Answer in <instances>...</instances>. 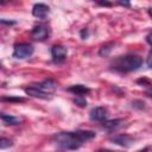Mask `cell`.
<instances>
[{"instance_id":"obj_2","label":"cell","mask_w":152,"mask_h":152,"mask_svg":"<svg viewBox=\"0 0 152 152\" xmlns=\"http://www.w3.org/2000/svg\"><path fill=\"white\" fill-rule=\"evenodd\" d=\"M141 64H142L141 57L137 55H125V56H118L114 59H112L109 66L114 71L126 74L139 69Z\"/></svg>"},{"instance_id":"obj_14","label":"cell","mask_w":152,"mask_h":152,"mask_svg":"<svg viewBox=\"0 0 152 152\" xmlns=\"http://www.w3.org/2000/svg\"><path fill=\"white\" fill-rule=\"evenodd\" d=\"M10 146H12V140L7 139V138H1V140H0V148L5 150V148H7Z\"/></svg>"},{"instance_id":"obj_11","label":"cell","mask_w":152,"mask_h":152,"mask_svg":"<svg viewBox=\"0 0 152 152\" xmlns=\"http://www.w3.org/2000/svg\"><path fill=\"white\" fill-rule=\"evenodd\" d=\"M68 90L70 93H72L74 95H76V96H84L89 93V89L83 84H75V86L68 88Z\"/></svg>"},{"instance_id":"obj_21","label":"cell","mask_w":152,"mask_h":152,"mask_svg":"<svg viewBox=\"0 0 152 152\" xmlns=\"http://www.w3.org/2000/svg\"><path fill=\"white\" fill-rule=\"evenodd\" d=\"M148 14H150V17L152 18V7H148Z\"/></svg>"},{"instance_id":"obj_3","label":"cell","mask_w":152,"mask_h":152,"mask_svg":"<svg viewBox=\"0 0 152 152\" xmlns=\"http://www.w3.org/2000/svg\"><path fill=\"white\" fill-rule=\"evenodd\" d=\"M56 88H57L56 81H53L52 78H46L37 84H32L31 87L25 88V93L33 97L48 99V97H50L51 94L55 93Z\"/></svg>"},{"instance_id":"obj_19","label":"cell","mask_w":152,"mask_h":152,"mask_svg":"<svg viewBox=\"0 0 152 152\" xmlns=\"http://www.w3.org/2000/svg\"><path fill=\"white\" fill-rule=\"evenodd\" d=\"M146 95H147L148 97H152V88H150L148 90H146Z\"/></svg>"},{"instance_id":"obj_1","label":"cell","mask_w":152,"mask_h":152,"mask_svg":"<svg viewBox=\"0 0 152 152\" xmlns=\"http://www.w3.org/2000/svg\"><path fill=\"white\" fill-rule=\"evenodd\" d=\"M96 133L93 131H74V132H59L52 137L55 145L64 151H71L80 148L84 142L95 138Z\"/></svg>"},{"instance_id":"obj_18","label":"cell","mask_w":152,"mask_h":152,"mask_svg":"<svg viewBox=\"0 0 152 152\" xmlns=\"http://www.w3.org/2000/svg\"><path fill=\"white\" fill-rule=\"evenodd\" d=\"M97 152H119V151H113V150H107V148H102V150H99Z\"/></svg>"},{"instance_id":"obj_6","label":"cell","mask_w":152,"mask_h":152,"mask_svg":"<svg viewBox=\"0 0 152 152\" xmlns=\"http://www.w3.org/2000/svg\"><path fill=\"white\" fill-rule=\"evenodd\" d=\"M66 55H68V50L63 45L57 44L51 48V56L55 63H62L66 58Z\"/></svg>"},{"instance_id":"obj_7","label":"cell","mask_w":152,"mask_h":152,"mask_svg":"<svg viewBox=\"0 0 152 152\" xmlns=\"http://www.w3.org/2000/svg\"><path fill=\"white\" fill-rule=\"evenodd\" d=\"M134 140L135 139L133 137L128 135V134H119V135H115V137H113L110 139V141H113L114 144L120 145L122 147H129V146H132L133 142H134Z\"/></svg>"},{"instance_id":"obj_13","label":"cell","mask_w":152,"mask_h":152,"mask_svg":"<svg viewBox=\"0 0 152 152\" xmlns=\"http://www.w3.org/2000/svg\"><path fill=\"white\" fill-rule=\"evenodd\" d=\"M114 44L113 43H109V44H104V45H102L101 46V49H100V51H99V53L101 55V56H107L110 51H112V46H113Z\"/></svg>"},{"instance_id":"obj_10","label":"cell","mask_w":152,"mask_h":152,"mask_svg":"<svg viewBox=\"0 0 152 152\" xmlns=\"http://www.w3.org/2000/svg\"><path fill=\"white\" fill-rule=\"evenodd\" d=\"M124 124L122 119H113V120H104L102 121V127L109 132L118 129L119 127H121V125Z\"/></svg>"},{"instance_id":"obj_4","label":"cell","mask_w":152,"mask_h":152,"mask_svg":"<svg viewBox=\"0 0 152 152\" xmlns=\"http://www.w3.org/2000/svg\"><path fill=\"white\" fill-rule=\"evenodd\" d=\"M33 46L28 43H19L13 48V57L17 59H26L33 55Z\"/></svg>"},{"instance_id":"obj_15","label":"cell","mask_w":152,"mask_h":152,"mask_svg":"<svg viewBox=\"0 0 152 152\" xmlns=\"http://www.w3.org/2000/svg\"><path fill=\"white\" fill-rule=\"evenodd\" d=\"M74 101H75V103L78 104L80 107H84V106L87 104V100H86L84 96H76Z\"/></svg>"},{"instance_id":"obj_17","label":"cell","mask_w":152,"mask_h":152,"mask_svg":"<svg viewBox=\"0 0 152 152\" xmlns=\"http://www.w3.org/2000/svg\"><path fill=\"white\" fill-rule=\"evenodd\" d=\"M146 40H147V43H148V44L152 46V31H151V32H150V33L146 36Z\"/></svg>"},{"instance_id":"obj_9","label":"cell","mask_w":152,"mask_h":152,"mask_svg":"<svg viewBox=\"0 0 152 152\" xmlns=\"http://www.w3.org/2000/svg\"><path fill=\"white\" fill-rule=\"evenodd\" d=\"M49 12H50V8L45 4H36L32 7V14H33V17H36L38 19H45L48 17Z\"/></svg>"},{"instance_id":"obj_16","label":"cell","mask_w":152,"mask_h":152,"mask_svg":"<svg viewBox=\"0 0 152 152\" xmlns=\"http://www.w3.org/2000/svg\"><path fill=\"white\" fill-rule=\"evenodd\" d=\"M146 64L148 68H152V50L148 52L147 55V58H146Z\"/></svg>"},{"instance_id":"obj_8","label":"cell","mask_w":152,"mask_h":152,"mask_svg":"<svg viewBox=\"0 0 152 152\" xmlns=\"http://www.w3.org/2000/svg\"><path fill=\"white\" fill-rule=\"evenodd\" d=\"M108 115V112L104 107H94L89 112V116L93 121H104Z\"/></svg>"},{"instance_id":"obj_12","label":"cell","mask_w":152,"mask_h":152,"mask_svg":"<svg viewBox=\"0 0 152 152\" xmlns=\"http://www.w3.org/2000/svg\"><path fill=\"white\" fill-rule=\"evenodd\" d=\"M1 120L5 125H18L20 124V120L13 115L6 114V113H1Z\"/></svg>"},{"instance_id":"obj_20","label":"cell","mask_w":152,"mask_h":152,"mask_svg":"<svg viewBox=\"0 0 152 152\" xmlns=\"http://www.w3.org/2000/svg\"><path fill=\"white\" fill-rule=\"evenodd\" d=\"M99 4H100V5H102V6H109V5H110L109 2H99Z\"/></svg>"},{"instance_id":"obj_5","label":"cell","mask_w":152,"mask_h":152,"mask_svg":"<svg viewBox=\"0 0 152 152\" xmlns=\"http://www.w3.org/2000/svg\"><path fill=\"white\" fill-rule=\"evenodd\" d=\"M49 34H50V28L44 24L36 25L31 31V37L34 40H38V42L45 40L49 37Z\"/></svg>"}]
</instances>
